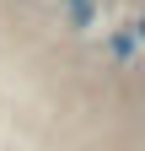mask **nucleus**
<instances>
[{"instance_id":"obj_4","label":"nucleus","mask_w":145,"mask_h":151,"mask_svg":"<svg viewBox=\"0 0 145 151\" xmlns=\"http://www.w3.org/2000/svg\"><path fill=\"white\" fill-rule=\"evenodd\" d=\"M70 6H75V0H70Z\"/></svg>"},{"instance_id":"obj_3","label":"nucleus","mask_w":145,"mask_h":151,"mask_svg":"<svg viewBox=\"0 0 145 151\" xmlns=\"http://www.w3.org/2000/svg\"><path fill=\"white\" fill-rule=\"evenodd\" d=\"M134 38H140V43H145V16H140V22H134Z\"/></svg>"},{"instance_id":"obj_2","label":"nucleus","mask_w":145,"mask_h":151,"mask_svg":"<svg viewBox=\"0 0 145 151\" xmlns=\"http://www.w3.org/2000/svg\"><path fill=\"white\" fill-rule=\"evenodd\" d=\"M92 22H97V6H92V0H75V6H70V27H75V32H86Z\"/></svg>"},{"instance_id":"obj_1","label":"nucleus","mask_w":145,"mask_h":151,"mask_svg":"<svg viewBox=\"0 0 145 151\" xmlns=\"http://www.w3.org/2000/svg\"><path fill=\"white\" fill-rule=\"evenodd\" d=\"M107 54L129 65L134 54H140V38H134V27H118V32H107Z\"/></svg>"}]
</instances>
